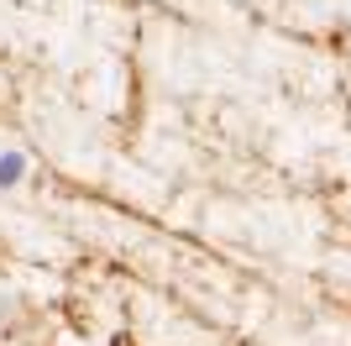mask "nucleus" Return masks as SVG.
I'll return each instance as SVG.
<instances>
[{"label": "nucleus", "instance_id": "obj_1", "mask_svg": "<svg viewBox=\"0 0 351 346\" xmlns=\"http://www.w3.org/2000/svg\"><path fill=\"white\" fill-rule=\"evenodd\" d=\"M27 173H32V163H27V152H0V189H21L27 184Z\"/></svg>", "mask_w": 351, "mask_h": 346}]
</instances>
